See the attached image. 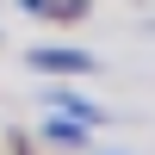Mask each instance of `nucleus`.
<instances>
[{
    "label": "nucleus",
    "instance_id": "obj_5",
    "mask_svg": "<svg viewBox=\"0 0 155 155\" xmlns=\"http://www.w3.org/2000/svg\"><path fill=\"white\" fill-rule=\"evenodd\" d=\"M112 155H118V149H112Z\"/></svg>",
    "mask_w": 155,
    "mask_h": 155
},
{
    "label": "nucleus",
    "instance_id": "obj_1",
    "mask_svg": "<svg viewBox=\"0 0 155 155\" xmlns=\"http://www.w3.org/2000/svg\"><path fill=\"white\" fill-rule=\"evenodd\" d=\"M25 62H31L37 74H93V68H99V62L87 56V50H68V44H50V50H31Z\"/></svg>",
    "mask_w": 155,
    "mask_h": 155
},
{
    "label": "nucleus",
    "instance_id": "obj_3",
    "mask_svg": "<svg viewBox=\"0 0 155 155\" xmlns=\"http://www.w3.org/2000/svg\"><path fill=\"white\" fill-rule=\"evenodd\" d=\"M44 130L56 137V143H68V149H74V143H87V124H81V118H50Z\"/></svg>",
    "mask_w": 155,
    "mask_h": 155
},
{
    "label": "nucleus",
    "instance_id": "obj_2",
    "mask_svg": "<svg viewBox=\"0 0 155 155\" xmlns=\"http://www.w3.org/2000/svg\"><path fill=\"white\" fill-rule=\"evenodd\" d=\"M50 106H56V112H68V118H81L87 130H93V124H106V112H99L93 99H81V93H68V87H56V93H50Z\"/></svg>",
    "mask_w": 155,
    "mask_h": 155
},
{
    "label": "nucleus",
    "instance_id": "obj_4",
    "mask_svg": "<svg viewBox=\"0 0 155 155\" xmlns=\"http://www.w3.org/2000/svg\"><path fill=\"white\" fill-rule=\"evenodd\" d=\"M25 12H37V19H50V0H19Z\"/></svg>",
    "mask_w": 155,
    "mask_h": 155
}]
</instances>
